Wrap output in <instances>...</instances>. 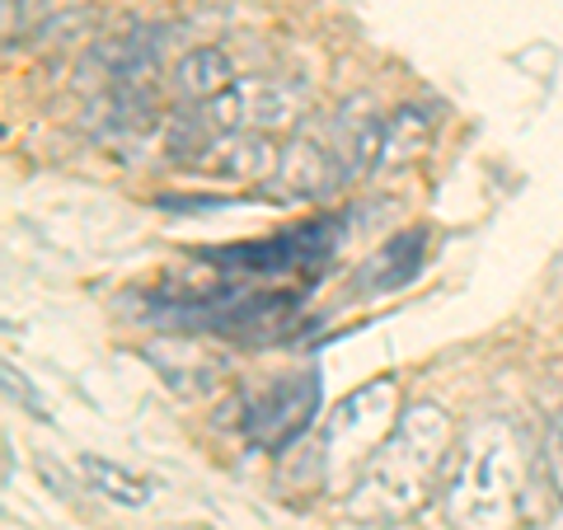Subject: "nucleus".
Here are the masks:
<instances>
[{
  "label": "nucleus",
  "mask_w": 563,
  "mask_h": 530,
  "mask_svg": "<svg viewBox=\"0 0 563 530\" xmlns=\"http://www.w3.org/2000/svg\"><path fill=\"white\" fill-rule=\"evenodd\" d=\"M455 432L442 404H409L390 428V437L376 446V455L362 465V474L347 484V517L362 526H395L428 507L432 488L451 474L455 461Z\"/></svg>",
  "instance_id": "obj_1"
},
{
  "label": "nucleus",
  "mask_w": 563,
  "mask_h": 530,
  "mask_svg": "<svg viewBox=\"0 0 563 530\" xmlns=\"http://www.w3.org/2000/svg\"><path fill=\"white\" fill-rule=\"evenodd\" d=\"M531 465L521 455L512 422L484 418L474 428L446 474V521L455 530H517L531 511Z\"/></svg>",
  "instance_id": "obj_2"
},
{
  "label": "nucleus",
  "mask_w": 563,
  "mask_h": 530,
  "mask_svg": "<svg viewBox=\"0 0 563 530\" xmlns=\"http://www.w3.org/2000/svg\"><path fill=\"white\" fill-rule=\"evenodd\" d=\"M306 113V90L291 80H235L231 90L211 103H198V109H184L169 122V155L174 161H188L202 141L221 136V132H258L268 136L277 128H301Z\"/></svg>",
  "instance_id": "obj_3"
},
{
  "label": "nucleus",
  "mask_w": 563,
  "mask_h": 530,
  "mask_svg": "<svg viewBox=\"0 0 563 530\" xmlns=\"http://www.w3.org/2000/svg\"><path fill=\"white\" fill-rule=\"evenodd\" d=\"M395 404H399V380H372L362 390H352L339 409L324 418V465H329V479L339 484L343 474L357 479L362 465L376 455V446L395 428Z\"/></svg>",
  "instance_id": "obj_4"
},
{
  "label": "nucleus",
  "mask_w": 563,
  "mask_h": 530,
  "mask_svg": "<svg viewBox=\"0 0 563 530\" xmlns=\"http://www.w3.org/2000/svg\"><path fill=\"white\" fill-rule=\"evenodd\" d=\"M347 165L339 155V141H333V128H296L291 141L277 155V169L268 179L273 198H291V202H320L329 192L347 188Z\"/></svg>",
  "instance_id": "obj_5"
},
{
  "label": "nucleus",
  "mask_w": 563,
  "mask_h": 530,
  "mask_svg": "<svg viewBox=\"0 0 563 530\" xmlns=\"http://www.w3.org/2000/svg\"><path fill=\"white\" fill-rule=\"evenodd\" d=\"M314 413H320V376H314V371H301V376L273 380V385H263L258 395L244 399L240 428L254 446L282 451L310 428Z\"/></svg>",
  "instance_id": "obj_6"
},
{
  "label": "nucleus",
  "mask_w": 563,
  "mask_h": 530,
  "mask_svg": "<svg viewBox=\"0 0 563 530\" xmlns=\"http://www.w3.org/2000/svg\"><path fill=\"white\" fill-rule=\"evenodd\" d=\"M155 76H161V29H132L122 38H103L76 66L80 90L95 95L155 90Z\"/></svg>",
  "instance_id": "obj_7"
},
{
  "label": "nucleus",
  "mask_w": 563,
  "mask_h": 530,
  "mask_svg": "<svg viewBox=\"0 0 563 530\" xmlns=\"http://www.w3.org/2000/svg\"><path fill=\"white\" fill-rule=\"evenodd\" d=\"M277 155L282 151L258 132H221L202 141L184 165L198 174H211V179H273Z\"/></svg>",
  "instance_id": "obj_8"
},
{
  "label": "nucleus",
  "mask_w": 563,
  "mask_h": 530,
  "mask_svg": "<svg viewBox=\"0 0 563 530\" xmlns=\"http://www.w3.org/2000/svg\"><path fill=\"white\" fill-rule=\"evenodd\" d=\"M231 85H235V66H231V57H225L221 47H192L188 57L174 66L169 90H174V99H179L184 109H198V103L221 99Z\"/></svg>",
  "instance_id": "obj_9"
},
{
  "label": "nucleus",
  "mask_w": 563,
  "mask_h": 530,
  "mask_svg": "<svg viewBox=\"0 0 563 530\" xmlns=\"http://www.w3.org/2000/svg\"><path fill=\"white\" fill-rule=\"evenodd\" d=\"M422 254H428V235L418 231H399L395 240H385L380 244V254L366 258V268H362V291H399V287H409V281L418 277L422 268Z\"/></svg>",
  "instance_id": "obj_10"
},
{
  "label": "nucleus",
  "mask_w": 563,
  "mask_h": 530,
  "mask_svg": "<svg viewBox=\"0 0 563 530\" xmlns=\"http://www.w3.org/2000/svg\"><path fill=\"white\" fill-rule=\"evenodd\" d=\"M432 146V118L422 109H399L385 118V136H380V169H395V165H409L418 161L422 151Z\"/></svg>",
  "instance_id": "obj_11"
},
{
  "label": "nucleus",
  "mask_w": 563,
  "mask_h": 530,
  "mask_svg": "<svg viewBox=\"0 0 563 530\" xmlns=\"http://www.w3.org/2000/svg\"><path fill=\"white\" fill-rule=\"evenodd\" d=\"M80 474L99 498H109L118 507H146V498H151V484L141 479V474L122 470L118 461H109V455H80Z\"/></svg>",
  "instance_id": "obj_12"
},
{
  "label": "nucleus",
  "mask_w": 563,
  "mask_h": 530,
  "mask_svg": "<svg viewBox=\"0 0 563 530\" xmlns=\"http://www.w3.org/2000/svg\"><path fill=\"white\" fill-rule=\"evenodd\" d=\"M540 461H544V479H550V488L563 498V404H559V413L550 418V428H544Z\"/></svg>",
  "instance_id": "obj_13"
},
{
  "label": "nucleus",
  "mask_w": 563,
  "mask_h": 530,
  "mask_svg": "<svg viewBox=\"0 0 563 530\" xmlns=\"http://www.w3.org/2000/svg\"><path fill=\"white\" fill-rule=\"evenodd\" d=\"M5 390H10V399H20L24 409H29L33 418H38V422H47V404H43V399H38V390L29 385V376H20L14 366H5Z\"/></svg>",
  "instance_id": "obj_14"
},
{
  "label": "nucleus",
  "mask_w": 563,
  "mask_h": 530,
  "mask_svg": "<svg viewBox=\"0 0 563 530\" xmlns=\"http://www.w3.org/2000/svg\"><path fill=\"white\" fill-rule=\"evenodd\" d=\"M38 474H43V479H47L52 488H62V493H70V479H66V474H62L57 465H52V461H47V455H43V461H38Z\"/></svg>",
  "instance_id": "obj_15"
}]
</instances>
